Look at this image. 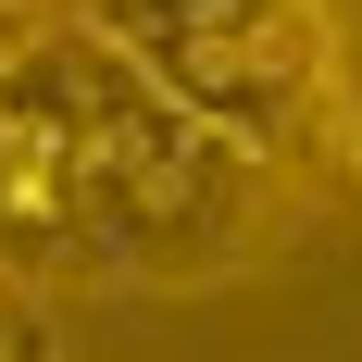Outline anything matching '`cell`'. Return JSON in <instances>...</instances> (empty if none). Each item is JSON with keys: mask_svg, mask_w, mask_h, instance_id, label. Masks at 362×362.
Instances as JSON below:
<instances>
[{"mask_svg": "<svg viewBox=\"0 0 362 362\" xmlns=\"http://www.w3.org/2000/svg\"><path fill=\"white\" fill-rule=\"evenodd\" d=\"M337 163H350V187H362V75H350V112H337Z\"/></svg>", "mask_w": 362, "mask_h": 362, "instance_id": "obj_4", "label": "cell"}, {"mask_svg": "<svg viewBox=\"0 0 362 362\" xmlns=\"http://www.w3.org/2000/svg\"><path fill=\"white\" fill-rule=\"evenodd\" d=\"M13 25H63V13H88V0H0Z\"/></svg>", "mask_w": 362, "mask_h": 362, "instance_id": "obj_5", "label": "cell"}, {"mask_svg": "<svg viewBox=\"0 0 362 362\" xmlns=\"http://www.w3.org/2000/svg\"><path fill=\"white\" fill-rule=\"evenodd\" d=\"M0 362H37V313H25L13 275H0Z\"/></svg>", "mask_w": 362, "mask_h": 362, "instance_id": "obj_3", "label": "cell"}, {"mask_svg": "<svg viewBox=\"0 0 362 362\" xmlns=\"http://www.w3.org/2000/svg\"><path fill=\"white\" fill-rule=\"evenodd\" d=\"M88 25L163 88L175 112L225 125L238 150L288 163L350 112L337 0H88Z\"/></svg>", "mask_w": 362, "mask_h": 362, "instance_id": "obj_2", "label": "cell"}, {"mask_svg": "<svg viewBox=\"0 0 362 362\" xmlns=\"http://www.w3.org/2000/svg\"><path fill=\"white\" fill-rule=\"evenodd\" d=\"M275 163L175 112L88 13L0 50V275L50 288H200L262 250Z\"/></svg>", "mask_w": 362, "mask_h": 362, "instance_id": "obj_1", "label": "cell"}, {"mask_svg": "<svg viewBox=\"0 0 362 362\" xmlns=\"http://www.w3.org/2000/svg\"><path fill=\"white\" fill-rule=\"evenodd\" d=\"M13 37H25V25H13V13H0V50H13Z\"/></svg>", "mask_w": 362, "mask_h": 362, "instance_id": "obj_6", "label": "cell"}]
</instances>
